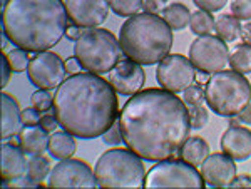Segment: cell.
Returning <instances> with one entry per match:
<instances>
[{
	"label": "cell",
	"instance_id": "cell-40",
	"mask_svg": "<svg viewBox=\"0 0 251 189\" xmlns=\"http://www.w3.org/2000/svg\"><path fill=\"white\" fill-rule=\"evenodd\" d=\"M66 69H67L69 74H79V71L82 69V66H80L77 57H71V59L66 60Z\"/></svg>",
	"mask_w": 251,
	"mask_h": 189
},
{
	"label": "cell",
	"instance_id": "cell-39",
	"mask_svg": "<svg viewBox=\"0 0 251 189\" xmlns=\"http://www.w3.org/2000/svg\"><path fill=\"white\" fill-rule=\"evenodd\" d=\"M231 186L233 188H251V176H248V174L236 176L231 183Z\"/></svg>",
	"mask_w": 251,
	"mask_h": 189
},
{
	"label": "cell",
	"instance_id": "cell-17",
	"mask_svg": "<svg viewBox=\"0 0 251 189\" xmlns=\"http://www.w3.org/2000/svg\"><path fill=\"white\" fill-rule=\"evenodd\" d=\"M0 174H2L3 184L22 178L27 171L29 161L25 159V151L14 142L2 144V158H0Z\"/></svg>",
	"mask_w": 251,
	"mask_h": 189
},
{
	"label": "cell",
	"instance_id": "cell-16",
	"mask_svg": "<svg viewBox=\"0 0 251 189\" xmlns=\"http://www.w3.org/2000/svg\"><path fill=\"white\" fill-rule=\"evenodd\" d=\"M221 149L234 161L251 158V131L241 126H229L221 136Z\"/></svg>",
	"mask_w": 251,
	"mask_h": 189
},
{
	"label": "cell",
	"instance_id": "cell-12",
	"mask_svg": "<svg viewBox=\"0 0 251 189\" xmlns=\"http://www.w3.org/2000/svg\"><path fill=\"white\" fill-rule=\"evenodd\" d=\"M50 188H96L97 179L91 166L82 159H62L49 174Z\"/></svg>",
	"mask_w": 251,
	"mask_h": 189
},
{
	"label": "cell",
	"instance_id": "cell-7",
	"mask_svg": "<svg viewBox=\"0 0 251 189\" xmlns=\"http://www.w3.org/2000/svg\"><path fill=\"white\" fill-rule=\"evenodd\" d=\"M121 44L107 29H86L75 40L74 57L92 74H107L121 60Z\"/></svg>",
	"mask_w": 251,
	"mask_h": 189
},
{
	"label": "cell",
	"instance_id": "cell-15",
	"mask_svg": "<svg viewBox=\"0 0 251 189\" xmlns=\"http://www.w3.org/2000/svg\"><path fill=\"white\" fill-rule=\"evenodd\" d=\"M201 174L209 186H231L236 178V164H234V159L225 152H214V154H209L201 164Z\"/></svg>",
	"mask_w": 251,
	"mask_h": 189
},
{
	"label": "cell",
	"instance_id": "cell-43",
	"mask_svg": "<svg viewBox=\"0 0 251 189\" xmlns=\"http://www.w3.org/2000/svg\"><path fill=\"white\" fill-rule=\"evenodd\" d=\"M241 40L243 44H248V46H251V22H248L246 25L241 27Z\"/></svg>",
	"mask_w": 251,
	"mask_h": 189
},
{
	"label": "cell",
	"instance_id": "cell-34",
	"mask_svg": "<svg viewBox=\"0 0 251 189\" xmlns=\"http://www.w3.org/2000/svg\"><path fill=\"white\" fill-rule=\"evenodd\" d=\"M193 2L200 10L218 12V10H221L226 3H228V0H193Z\"/></svg>",
	"mask_w": 251,
	"mask_h": 189
},
{
	"label": "cell",
	"instance_id": "cell-20",
	"mask_svg": "<svg viewBox=\"0 0 251 189\" xmlns=\"http://www.w3.org/2000/svg\"><path fill=\"white\" fill-rule=\"evenodd\" d=\"M49 152L54 159H69L75 152V141L74 136L67 131L54 132L49 139Z\"/></svg>",
	"mask_w": 251,
	"mask_h": 189
},
{
	"label": "cell",
	"instance_id": "cell-4",
	"mask_svg": "<svg viewBox=\"0 0 251 189\" xmlns=\"http://www.w3.org/2000/svg\"><path fill=\"white\" fill-rule=\"evenodd\" d=\"M174 42L173 29L156 14H136L121 27V50L141 66H154L169 54Z\"/></svg>",
	"mask_w": 251,
	"mask_h": 189
},
{
	"label": "cell",
	"instance_id": "cell-26",
	"mask_svg": "<svg viewBox=\"0 0 251 189\" xmlns=\"http://www.w3.org/2000/svg\"><path fill=\"white\" fill-rule=\"evenodd\" d=\"M50 171H52L50 169V161L42 154L32 156V159L29 161V164H27V176L32 178L34 181H37V183H40V184H42L44 179L49 178Z\"/></svg>",
	"mask_w": 251,
	"mask_h": 189
},
{
	"label": "cell",
	"instance_id": "cell-22",
	"mask_svg": "<svg viewBox=\"0 0 251 189\" xmlns=\"http://www.w3.org/2000/svg\"><path fill=\"white\" fill-rule=\"evenodd\" d=\"M161 15H163L166 24H168L173 30H183L189 25V22H191V12H189V9L184 3H179V2L166 5L164 10L161 12Z\"/></svg>",
	"mask_w": 251,
	"mask_h": 189
},
{
	"label": "cell",
	"instance_id": "cell-38",
	"mask_svg": "<svg viewBox=\"0 0 251 189\" xmlns=\"http://www.w3.org/2000/svg\"><path fill=\"white\" fill-rule=\"evenodd\" d=\"M10 77H12V67H10L9 60H7V55L3 54L2 55V82H0V86L5 87L7 84H9Z\"/></svg>",
	"mask_w": 251,
	"mask_h": 189
},
{
	"label": "cell",
	"instance_id": "cell-5",
	"mask_svg": "<svg viewBox=\"0 0 251 189\" xmlns=\"http://www.w3.org/2000/svg\"><path fill=\"white\" fill-rule=\"evenodd\" d=\"M204 95L214 114L233 118L251 102V84L236 71H220L209 75Z\"/></svg>",
	"mask_w": 251,
	"mask_h": 189
},
{
	"label": "cell",
	"instance_id": "cell-19",
	"mask_svg": "<svg viewBox=\"0 0 251 189\" xmlns=\"http://www.w3.org/2000/svg\"><path fill=\"white\" fill-rule=\"evenodd\" d=\"M49 132L44 129L40 124L35 126H25L19 132V142L20 147L27 152V154H44L49 149Z\"/></svg>",
	"mask_w": 251,
	"mask_h": 189
},
{
	"label": "cell",
	"instance_id": "cell-28",
	"mask_svg": "<svg viewBox=\"0 0 251 189\" xmlns=\"http://www.w3.org/2000/svg\"><path fill=\"white\" fill-rule=\"evenodd\" d=\"M7 60H9L10 67L14 72H24L27 71V67H29L30 60H29V52L20 49V47H17V49H12L10 52H7Z\"/></svg>",
	"mask_w": 251,
	"mask_h": 189
},
{
	"label": "cell",
	"instance_id": "cell-35",
	"mask_svg": "<svg viewBox=\"0 0 251 189\" xmlns=\"http://www.w3.org/2000/svg\"><path fill=\"white\" fill-rule=\"evenodd\" d=\"M40 118H42V116H40V111L35 109L34 106L22 111V120L25 126H35V124L40 122Z\"/></svg>",
	"mask_w": 251,
	"mask_h": 189
},
{
	"label": "cell",
	"instance_id": "cell-18",
	"mask_svg": "<svg viewBox=\"0 0 251 189\" xmlns=\"http://www.w3.org/2000/svg\"><path fill=\"white\" fill-rule=\"evenodd\" d=\"M0 102H2V139H10L22 129V112L19 102L10 94L3 92L0 95Z\"/></svg>",
	"mask_w": 251,
	"mask_h": 189
},
{
	"label": "cell",
	"instance_id": "cell-1",
	"mask_svg": "<svg viewBox=\"0 0 251 189\" xmlns=\"http://www.w3.org/2000/svg\"><path fill=\"white\" fill-rule=\"evenodd\" d=\"M119 126L126 146L146 161L169 159L193 129L184 100L157 87L139 91L126 100Z\"/></svg>",
	"mask_w": 251,
	"mask_h": 189
},
{
	"label": "cell",
	"instance_id": "cell-24",
	"mask_svg": "<svg viewBox=\"0 0 251 189\" xmlns=\"http://www.w3.org/2000/svg\"><path fill=\"white\" fill-rule=\"evenodd\" d=\"M229 66L233 71L240 74H250L251 72V46L240 44L234 47V50L229 54Z\"/></svg>",
	"mask_w": 251,
	"mask_h": 189
},
{
	"label": "cell",
	"instance_id": "cell-13",
	"mask_svg": "<svg viewBox=\"0 0 251 189\" xmlns=\"http://www.w3.org/2000/svg\"><path fill=\"white\" fill-rule=\"evenodd\" d=\"M107 80L121 95H134L144 87L146 72L141 64L131 59H121L116 67L109 72Z\"/></svg>",
	"mask_w": 251,
	"mask_h": 189
},
{
	"label": "cell",
	"instance_id": "cell-32",
	"mask_svg": "<svg viewBox=\"0 0 251 189\" xmlns=\"http://www.w3.org/2000/svg\"><path fill=\"white\" fill-rule=\"evenodd\" d=\"M231 12L240 20H251V0H233Z\"/></svg>",
	"mask_w": 251,
	"mask_h": 189
},
{
	"label": "cell",
	"instance_id": "cell-8",
	"mask_svg": "<svg viewBox=\"0 0 251 189\" xmlns=\"http://www.w3.org/2000/svg\"><path fill=\"white\" fill-rule=\"evenodd\" d=\"M206 181L196 166L184 159H163L146 174V188H204Z\"/></svg>",
	"mask_w": 251,
	"mask_h": 189
},
{
	"label": "cell",
	"instance_id": "cell-33",
	"mask_svg": "<svg viewBox=\"0 0 251 189\" xmlns=\"http://www.w3.org/2000/svg\"><path fill=\"white\" fill-rule=\"evenodd\" d=\"M102 141L107 144V146H119V144L123 142V132H121L119 120H116V122L104 132Z\"/></svg>",
	"mask_w": 251,
	"mask_h": 189
},
{
	"label": "cell",
	"instance_id": "cell-10",
	"mask_svg": "<svg viewBox=\"0 0 251 189\" xmlns=\"http://www.w3.org/2000/svg\"><path fill=\"white\" fill-rule=\"evenodd\" d=\"M156 79L166 91L183 92L196 80V67L183 54H168L157 64Z\"/></svg>",
	"mask_w": 251,
	"mask_h": 189
},
{
	"label": "cell",
	"instance_id": "cell-36",
	"mask_svg": "<svg viewBox=\"0 0 251 189\" xmlns=\"http://www.w3.org/2000/svg\"><path fill=\"white\" fill-rule=\"evenodd\" d=\"M168 0H143V9L148 14H161L166 7Z\"/></svg>",
	"mask_w": 251,
	"mask_h": 189
},
{
	"label": "cell",
	"instance_id": "cell-31",
	"mask_svg": "<svg viewBox=\"0 0 251 189\" xmlns=\"http://www.w3.org/2000/svg\"><path fill=\"white\" fill-rule=\"evenodd\" d=\"M184 102L186 106H201L203 100H206V95H204V89L201 86H189L188 89H184Z\"/></svg>",
	"mask_w": 251,
	"mask_h": 189
},
{
	"label": "cell",
	"instance_id": "cell-2",
	"mask_svg": "<svg viewBox=\"0 0 251 189\" xmlns=\"http://www.w3.org/2000/svg\"><path fill=\"white\" fill-rule=\"evenodd\" d=\"M52 109L64 131L79 139H96L116 122L119 99L109 80L79 72L57 87Z\"/></svg>",
	"mask_w": 251,
	"mask_h": 189
},
{
	"label": "cell",
	"instance_id": "cell-23",
	"mask_svg": "<svg viewBox=\"0 0 251 189\" xmlns=\"http://www.w3.org/2000/svg\"><path fill=\"white\" fill-rule=\"evenodd\" d=\"M214 30H216L218 37L223 39L225 42H233L241 35V24L240 19H236L234 15H221L214 22Z\"/></svg>",
	"mask_w": 251,
	"mask_h": 189
},
{
	"label": "cell",
	"instance_id": "cell-6",
	"mask_svg": "<svg viewBox=\"0 0 251 189\" xmlns=\"http://www.w3.org/2000/svg\"><path fill=\"white\" fill-rule=\"evenodd\" d=\"M97 186L100 188H144L146 169L143 158L134 151L109 149L96 163Z\"/></svg>",
	"mask_w": 251,
	"mask_h": 189
},
{
	"label": "cell",
	"instance_id": "cell-9",
	"mask_svg": "<svg viewBox=\"0 0 251 189\" xmlns=\"http://www.w3.org/2000/svg\"><path fill=\"white\" fill-rule=\"evenodd\" d=\"M189 60L198 72L211 75L229 64L228 44L216 35H200L189 47Z\"/></svg>",
	"mask_w": 251,
	"mask_h": 189
},
{
	"label": "cell",
	"instance_id": "cell-25",
	"mask_svg": "<svg viewBox=\"0 0 251 189\" xmlns=\"http://www.w3.org/2000/svg\"><path fill=\"white\" fill-rule=\"evenodd\" d=\"M214 17L211 15V12H206V10H196L194 14H191V30L193 34H196L198 37L200 35H209L211 30H214Z\"/></svg>",
	"mask_w": 251,
	"mask_h": 189
},
{
	"label": "cell",
	"instance_id": "cell-29",
	"mask_svg": "<svg viewBox=\"0 0 251 189\" xmlns=\"http://www.w3.org/2000/svg\"><path fill=\"white\" fill-rule=\"evenodd\" d=\"M30 100H32V106H34L35 109H39L40 112H46L50 109V107H54V95L47 89L35 91L34 94H32Z\"/></svg>",
	"mask_w": 251,
	"mask_h": 189
},
{
	"label": "cell",
	"instance_id": "cell-3",
	"mask_svg": "<svg viewBox=\"0 0 251 189\" xmlns=\"http://www.w3.org/2000/svg\"><path fill=\"white\" fill-rule=\"evenodd\" d=\"M69 14L64 0H7L2 9L3 35L27 52H46L66 35Z\"/></svg>",
	"mask_w": 251,
	"mask_h": 189
},
{
	"label": "cell",
	"instance_id": "cell-44",
	"mask_svg": "<svg viewBox=\"0 0 251 189\" xmlns=\"http://www.w3.org/2000/svg\"><path fill=\"white\" fill-rule=\"evenodd\" d=\"M7 2V0H2V5H3V3H5Z\"/></svg>",
	"mask_w": 251,
	"mask_h": 189
},
{
	"label": "cell",
	"instance_id": "cell-27",
	"mask_svg": "<svg viewBox=\"0 0 251 189\" xmlns=\"http://www.w3.org/2000/svg\"><path fill=\"white\" fill-rule=\"evenodd\" d=\"M109 5L119 17L129 19L139 14V10L143 9V0H109Z\"/></svg>",
	"mask_w": 251,
	"mask_h": 189
},
{
	"label": "cell",
	"instance_id": "cell-42",
	"mask_svg": "<svg viewBox=\"0 0 251 189\" xmlns=\"http://www.w3.org/2000/svg\"><path fill=\"white\" fill-rule=\"evenodd\" d=\"M80 29H79V25H75V24H72V25H67V29H66V37L69 39V40H77L79 37H80Z\"/></svg>",
	"mask_w": 251,
	"mask_h": 189
},
{
	"label": "cell",
	"instance_id": "cell-11",
	"mask_svg": "<svg viewBox=\"0 0 251 189\" xmlns=\"http://www.w3.org/2000/svg\"><path fill=\"white\" fill-rule=\"evenodd\" d=\"M66 62L54 52H39L34 59L30 60L27 67V75L29 80L39 89L52 91L59 87L67 77Z\"/></svg>",
	"mask_w": 251,
	"mask_h": 189
},
{
	"label": "cell",
	"instance_id": "cell-41",
	"mask_svg": "<svg viewBox=\"0 0 251 189\" xmlns=\"http://www.w3.org/2000/svg\"><path fill=\"white\" fill-rule=\"evenodd\" d=\"M236 120H238V124H250L251 126V106L250 104L236 116Z\"/></svg>",
	"mask_w": 251,
	"mask_h": 189
},
{
	"label": "cell",
	"instance_id": "cell-14",
	"mask_svg": "<svg viewBox=\"0 0 251 189\" xmlns=\"http://www.w3.org/2000/svg\"><path fill=\"white\" fill-rule=\"evenodd\" d=\"M109 0H66L69 20L79 27L102 25L109 15Z\"/></svg>",
	"mask_w": 251,
	"mask_h": 189
},
{
	"label": "cell",
	"instance_id": "cell-30",
	"mask_svg": "<svg viewBox=\"0 0 251 189\" xmlns=\"http://www.w3.org/2000/svg\"><path fill=\"white\" fill-rule=\"evenodd\" d=\"M189 109V119H191V127L193 129H203L208 124V109H204L203 104L201 106H191Z\"/></svg>",
	"mask_w": 251,
	"mask_h": 189
},
{
	"label": "cell",
	"instance_id": "cell-37",
	"mask_svg": "<svg viewBox=\"0 0 251 189\" xmlns=\"http://www.w3.org/2000/svg\"><path fill=\"white\" fill-rule=\"evenodd\" d=\"M39 124L47 132H52V131H55V127L59 126V120H57V118H55V114H46V116H42V118H40Z\"/></svg>",
	"mask_w": 251,
	"mask_h": 189
},
{
	"label": "cell",
	"instance_id": "cell-21",
	"mask_svg": "<svg viewBox=\"0 0 251 189\" xmlns=\"http://www.w3.org/2000/svg\"><path fill=\"white\" fill-rule=\"evenodd\" d=\"M179 156L193 166H201L209 156V146L203 138H188L179 149Z\"/></svg>",
	"mask_w": 251,
	"mask_h": 189
}]
</instances>
